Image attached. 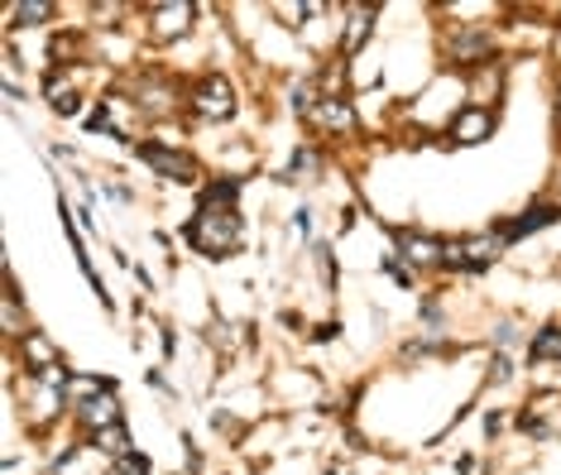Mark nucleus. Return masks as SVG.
<instances>
[{
	"label": "nucleus",
	"mask_w": 561,
	"mask_h": 475,
	"mask_svg": "<svg viewBox=\"0 0 561 475\" xmlns=\"http://www.w3.org/2000/svg\"><path fill=\"white\" fill-rule=\"evenodd\" d=\"M183 246L197 250L202 260H231V255L245 250V216H240V212L197 207L183 222Z\"/></svg>",
	"instance_id": "f257e3e1"
},
{
	"label": "nucleus",
	"mask_w": 561,
	"mask_h": 475,
	"mask_svg": "<svg viewBox=\"0 0 561 475\" xmlns=\"http://www.w3.org/2000/svg\"><path fill=\"white\" fill-rule=\"evenodd\" d=\"M442 63L461 77L500 63V30L484 20H456L442 30Z\"/></svg>",
	"instance_id": "f03ea898"
},
{
	"label": "nucleus",
	"mask_w": 561,
	"mask_h": 475,
	"mask_svg": "<svg viewBox=\"0 0 561 475\" xmlns=\"http://www.w3.org/2000/svg\"><path fill=\"white\" fill-rule=\"evenodd\" d=\"M312 260H317V269H322V289L336 293V284H341V274H336V250H331L327 240H317V246H312Z\"/></svg>",
	"instance_id": "a211bd4d"
},
{
	"label": "nucleus",
	"mask_w": 561,
	"mask_h": 475,
	"mask_svg": "<svg viewBox=\"0 0 561 475\" xmlns=\"http://www.w3.org/2000/svg\"><path fill=\"white\" fill-rule=\"evenodd\" d=\"M149 471H154V461L145 452H130L125 461H116V475H149Z\"/></svg>",
	"instance_id": "aec40b11"
},
{
	"label": "nucleus",
	"mask_w": 561,
	"mask_h": 475,
	"mask_svg": "<svg viewBox=\"0 0 561 475\" xmlns=\"http://www.w3.org/2000/svg\"><path fill=\"white\" fill-rule=\"evenodd\" d=\"M302 178H322V149H317V139H308V145H298L288 154L278 183H302Z\"/></svg>",
	"instance_id": "2eb2a0df"
},
{
	"label": "nucleus",
	"mask_w": 561,
	"mask_h": 475,
	"mask_svg": "<svg viewBox=\"0 0 561 475\" xmlns=\"http://www.w3.org/2000/svg\"><path fill=\"white\" fill-rule=\"evenodd\" d=\"M557 131H561V82H557Z\"/></svg>",
	"instance_id": "b1692460"
},
{
	"label": "nucleus",
	"mask_w": 561,
	"mask_h": 475,
	"mask_svg": "<svg viewBox=\"0 0 561 475\" xmlns=\"http://www.w3.org/2000/svg\"><path fill=\"white\" fill-rule=\"evenodd\" d=\"M336 58L355 63L369 48V38L379 30V5H360V0H346V5H336Z\"/></svg>",
	"instance_id": "0eeeda50"
},
{
	"label": "nucleus",
	"mask_w": 561,
	"mask_h": 475,
	"mask_svg": "<svg viewBox=\"0 0 561 475\" xmlns=\"http://www.w3.org/2000/svg\"><path fill=\"white\" fill-rule=\"evenodd\" d=\"M139 15H145V38L149 44L173 48V44H183V38L197 30L202 5H193V0H154V5H139Z\"/></svg>",
	"instance_id": "423d86ee"
},
{
	"label": "nucleus",
	"mask_w": 561,
	"mask_h": 475,
	"mask_svg": "<svg viewBox=\"0 0 561 475\" xmlns=\"http://www.w3.org/2000/svg\"><path fill=\"white\" fill-rule=\"evenodd\" d=\"M10 361H15L20 370H48V365H62V346L48 337L44 327H34L24 341L10 346Z\"/></svg>",
	"instance_id": "ddd939ff"
},
{
	"label": "nucleus",
	"mask_w": 561,
	"mask_h": 475,
	"mask_svg": "<svg viewBox=\"0 0 561 475\" xmlns=\"http://www.w3.org/2000/svg\"><path fill=\"white\" fill-rule=\"evenodd\" d=\"M87 446L101 452V456H111V466H116V461H125L135 452V438H130V428H125V422H111V428H101L96 438H87Z\"/></svg>",
	"instance_id": "dca6fc26"
},
{
	"label": "nucleus",
	"mask_w": 561,
	"mask_h": 475,
	"mask_svg": "<svg viewBox=\"0 0 561 475\" xmlns=\"http://www.w3.org/2000/svg\"><path fill=\"white\" fill-rule=\"evenodd\" d=\"M561 222V202H533L528 212H518V216H508V222H500L494 230H500V240L508 250L518 246V240H528V236H538V230L547 226H557Z\"/></svg>",
	"instance_id": "f8f14e48"
},
{
	"label": "nucleus",
	"mask_w": 561,
	"mask_h": 475,
	"mask_svg": "<svg viewBox=\"0 0 561 475\" xmlns=\"http://www.w3.org/2000/svg\"><path fill=\"white\" fill-rule=\"evenodd\" d=\"M87 68H92V63H87ZM39 92H44L48 111H54L58 121H78V115L87 111V92H82V68H72V72H44Z\"/></svg>",
	"instance_id": "9d476101"
},
{
	"label": "nucleus",
	"mask_w": 561,
	"mask_h": 475,
	"mask_svg": "<svg viewBox=\"0 0 561 475\" xmlns=\"http://www.w3.org/2000/svg\"><path fill=\"white\" fill-rule=\"evenodd\" d=\"M288 222H293V230H298L302 240H312V207H308V202H302V207H293Z\"/></svg>",
	"instance_id": "412c9836"
},
{
	"label": "nucleus",
	"mask_w": 561,
	"mask_h": 475,
	"mask_svg": "<svg viewBox=\"0 0 561 475\" xmlns=\"http://www.w3.org/2000/svg\"><path fill=\"white\" fill-rule=\"evenodd\" d=\"M528 361L533 365H561V323H547L528 337Z\"/></svg>",
	"instance_id": "f3484780"
},
{
	"label": "nucleus",
	"mask_w": 561,
	"mask_h": 475,
	"mask_svg": "<svg viewBox=\"0 0 561 475\" xmlns=\"http://www.w3.org/2000/svg\"><path fill=\"white\" fill-rule=\"evenodd\" d=\"M504 240L500 230H470V236H451L446 240V255H442V274H484V269H494L504 260Z\"/></svg>",
	"instance_id": "39448f33"
},
{
	"label": "nucleus",
	"mask_w": 561,
	"mask_h": 475,
	"mask_svg": "<svg viewBox=\"0 0 561 475\" xmlns=\"http://www.w3.org/2000/svg\"><path fill=\"white\" fill-rule=\"evenodd\" d=\"M236 111H240V87L221 68L187 82V121L193 125H226V121H236Z\"/></svg>",
	"instance_id": "7ed1b4c3"
},
{
	"label": "nucleus",
	"mask_w": 561,
	"mask_h": 475,
	"mask_svg": "<svg viewBox=\"0 0 561 475\" xmlns=\"http://www.w3.org/2000/svg\"><path fill=\"white\" fill-rule=\"evenodd\" d=\"M508 380H514V361H508V351H494L484 361V384H508Z\"/></svg>",
	"instance_id": "6ab92c4d"
},
{
	"label": "nucleus",
	"mask_w": 561,
	"mask_h": 475,
	"mask_svg": "<svg viewBox=\"0 0 561 475\" xmlns=\"http://www.w3.org/2000/svg\"><path fill=\"white\" fill-rule=\"evenodd\" d=\"M504 422H508V418H504V414H494V408H490V414H484V438L494 442V438L504 432Z\"/></svg>",
	"instance_id": "4be33fe9"
},
{
	"label": "nucleus",
	"mask_w": 561,
	"mask_h": 475,
	"mask_svg": "<svg viewBox=\"0 0 561 475\" xmlns=\"http://www.w3.org/2000/svg\"><path fill=\"white\" fill-rule=\"evenodd\" d=\"M135 159L145 163L149 173L169 178V183H178V188H202V183H207V178H202L207 169H202L197 154H187L183 145H173V139H163V135L139 139V145H135Z\"/></svg>",
	"instance_id": "20e7f679"
},
{
	"label": "nucleus",
	"mask_w": 561,
	"mask_h": 475,
	"mask_svg": "<svg viewBox=\"0 0 561 475\" xmlns=\"http://www.w3.org/2000/svg\"><path fill=\"white\" fill-rule=\"evenodd\" d=\"M494 131H500V111L494 106H466L446 121V145H461V149H470V145H484Z\"/></svg>",
	"instance_id": "9b49d317"
},
{
	"label": "nucleus",
	"mask_w": 561,
	"mask_h": 475,
	"mask_svg": "<svg viewBox=\"0 0 561 475\" xmlns=\"http://www.w3.org/2000/svg\"><path fill=\"white\" fill-rule=\"evenodd\" d=\"M341 337V323H317V331H312V341H336Z\"/></svg>",
	"instance_id": "5701e85b"
},
{
	"label": "nucleus",
	"mask_w": 561,
	"mask_h": 475,
	"mask_svg": "<svg viewBox=\"0 0 561 475\" xmlns=\"http://www.w3.org/2000/svg\"><path fill=\"white\" fill-rule=\"evenodd\" d=\"M393 255H399L413 274H442L446 240L432 236V230H417V226H399L393 230Z\"/></svg>",
	"instance_id": "1a4fd4ad"
},
{
	"label": "nucleus",
	"mask_w": 561,
	"mask_h": 475,
	"mask_svg": "<svg viewBox=\"0 0 561 475\" xmlns=\"http://www.w3.org/2000/svg\"><path fill=\"white\" fill-rule=\"evenodd\" d=\"M44 475H48V471H44Z\"/></svg>",
	"instance_id": "393cba45"
},
{
	"label": "nucleus",
	"mask_w": 561,
	"mask_h": 475,
	"mask_svg": "<svg viewBox=\"0 0 561 475\" xmlns=\"http://www.w3.org/2000/svg\"><path fill=\"white\" fill-rule=\"evenodd\" d=\"M312 131V139H351L360 135V111H355V97H322L302 121Z\"/></svg>",
	"instance_id": "6e6552de"
},
{
	"label": "nucleus",
	"mask_w": 561,
	"mask_h": 475,
	"mask_svg": "<svg viewBox=\"0 0 561 475\" xmlns=\"http://www.w3.org/2000/svg\"><path fill=\"white\" fill-rule=\"evenodd\" d=\"M62 15V5L54 0H15V5H5V38H20L24 30H48Z\"/></svg>",
	"instance_id": "4468645a"
}]
</instances>
